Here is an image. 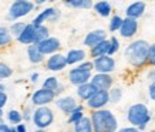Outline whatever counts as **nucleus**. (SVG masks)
<instances>
[{
	"label": "nucleus",
	"instance_id": "1",
	"mask_svg": "<svg viewBox=\"0 0 155 132\" xmlns=\"http://www.w3.org/2000/svg\"><path fill=\"white\" fill-rule=\"evenodd\" d=\"M148 53H150V44L145 40H134L127 46L124 56L131 66L140 68L148 63Z\"/></svg>",
	"mask_w": 155,
	"mask_h": 132
},
{
	"label": "nucleus",
	"instance_id": "2",
	"mask_svg": "<svg viewBox=\"0 0 155 132\" xmlns=\"http://www.w3.org/2000/svg\"><path fill=\"white\" fill-rule=\"evenodd\" d=\"M91 122L94 132H117L118 121L110 109H98L91 112Z\"/></svg>",
	"mask_w": 155,
	"mask_h": 132
},
{
	"label": "nucleus",
	"instance_id": "3",
	"mask_svg": "<svg viewBox=\"0 0 155 132\" xmlns=\"http://www.w3.org/2000/svg\"><path fill=\"white\" fill-rule=\"evenodd\" d=\"M127 119L132 127L138 128L140 131H144L147 128V124L151 121V112L145 104H134L127 111Z\"/></svg>",
	"mask_w": 155,
	"mask_h": 132
},
{
	"label": "nucleus",
	"instance_id": "4",
	"mask_svg": "<svg viewBox=\"0 0 155 132\" xmlns=\"http://www.w3.org/2000/svg\"><path fill=\"white\" fill-rule=\"evenodd\" d=\"M54 121V112L48 107H38L36 111H33V122L37 127V129H46Z\"/></svg>",
	"mask_w": 155,
	"mask_h": 132
},
{
	"label": "nucleus",
	"instance_id": "5",
	"mask_svg": "<svg viewBox=\"0 0 155 132\" xmlns=\"http://www.w3.org/2000/svg\"><path fill=\"white\" fill-rule=\"evenodd\" d=\"M34 3L28 2V0H17L13 2L9 9V14H7V20H17L20 17H24L33 11Z\"/></svg>",
	"mask_w": 155,
	"mask_h": 132
},
{
	"label": "nucleus",
	"instance_id": "6",
	"mask_svg": "<svg viewBox=\"0 0 155 132\" xmlns=\"http://www.w3.org/2000/svg\"><path fill=\"white\" fill-rule=\"evenodd\" d=\"M56 92L46 88H40L31 95V102L36 107H47L50 102H53L56 99Z\"/></svg>",
	"mask_w": 155,
	"mask_h": 132
},
{
	"label": "nucleus",
	"instance_id": "7",
	"mask_svg": "<svg viewBox=\"0 0 155 132\" xmlns=\"http://www.w3.org/2000/svg\"><path fill=\"white\" fill-rule=\"evenodd\" d=\"M93 63H94V70L97 71V74H110L115 70V66H117L115 60L110 56L95 58L93 60Z\"/></svg>",
	"mask_w": 155,
	"mask_h": 132
},
{
	"label": "nucleus",
	"instance_id": "8",
	"mask_svg": "<svg viewBox=\"0 0 155 132\" xmlns=\"http://www.w3.org/2000/svg\"><path fill=\"white\" fill-rule=\"evenodd\" d=\"M110 104V91H97L91 98L87 101V107L93 111L104 109V107Z\"/></svg>",
	"mask_w": 155,
	"mask_h": 132
},
{
	"label": "nucleus",
	"instance_id": "9",
	"mask_svg": "<svg viewBox=\"0 0 155 132\" xmlns=\"http://www.w3.org/2000/svg\"><path fill=\"white\" fill-rule=\"evenodd\" d=\"M93 78L91 72H87V71H83L80 68H71L70 72H68V80L75 87H80V85H84L87 82H90Z\"/></svg>",
	"mask_w": 155,
	"mask_h": 132
},
{
	"label": "nucleus",
	"instance_id": "10",
	"mask_svg": "<svg viewBox=\"0 0 155 132\" xmlns=\"http://www.w3.org/2000/svg\"><path fill=\"white\" fill-rule=\"evenodd\" d=\"M58 17H60L58 10L54 9V7H48V9L43 10L37 17H34V20L31 21V24L37 28V27H40V26H43L44 21H54V20H57Z\"/></svg>",
	"mask_w": 155,
	"mask_h": 132
},
{
	"label": "nucleus",
	"instance_id": "11",
	"mask_svg": "<svg viewBox=\"0 0 155 132\" xmlns=\"http://www.w3.org/2000/svg\"><path fill=\"white\" fill-rule=\"evenodd\" d=\"M90 82L98 91H110L113 87L114 78L110 74H95V76H93Z\"/></svg>",
	"mask_w": 155,
	"mask_h": 132
},
{
	"label": "nucleus",
	"instance_id": "12",
	"mask_svg": "<svg viewBox=\"0 0 155 132\" xmlns=\"http://www.w3.org/2000/svg\"><path fill=\"white\" fill-rule=\"evenodd\" d=\"M37 47H38V50L41 51L43 56H48V54L53 56V54H57V51L60 50L61 43L57 37H50V38H47L46 41L40 43Z\"/></svg>",
	"mask_w": 155,
	"mask_h": 132
},
{
	"label": "nucleus",
	"instance_id": "13",
	"mask_svg": "<svg viewBox=\"0 0 155 132\" xmlns=\"http://www.w3.org/2000/svg\"><path fill=\"white\" fill-rule=\"evenodd\" d=\"M138 31V20L135 19H130L125 17L124 23H122L121 28H120V34L124 38H132Z\"/></svg>",
	"mask_w": 155,
	"mask_h": 132
},
{
	"label": "nucleus",
	"instance_id": "14",
	"mask_svg": "<svg viewBox=\"0 0 155 132\" xmlns=\"http://www.w3.org/2000/svg\"><path fill=\"white\" fill-rule=\"evenodd\" d=\"M104 40H107V33H105V30H93V31H90L84 38V46H87L88 48H93L95 47L97 44L100 43H103Z\"/></svg>",
	"mask_w": 155,
	"mask_h": 132
},
{
	"label": "nucleus",
	"instance_id": "15",
	"mask_svg": "<svg viewBox=\"0 0 155 132\" xmlns=\"http://www.w3.org/2000/svg\"><path fill=\"white\" fill-rule=\"evenodd\" d=\"M67 66L68 64H67L66 56H63L60 53L50 56L47 60V70H50V71H61V70H64Z\"/></svg>",
	"mask_w": 155,
	"mask_h": 132
},
{
	"label": "nucleus",
	"instance_id": "16",
	"mask_svg": "<svg viewBox=\"0 0 155 132\" xmlns=\"http://www.w3.org/2000/svg\"><path fill=\"white\" fill-rule=\"evenodd\" d=\"M56 105H57V108L61 109L64 114H68V115H70L71 112H74L75 109H77V107H78L80 104H77L75 98L70 97V95H67V97H61V98L57 99Z\"/></svg>",
	"mask_w": 155,
	"mask_h": 132
},
{
	"label": "nucleus",
	"instance_id": "17",
	"mask_svg": "<svg viewBox=\"0 0 155 132\" xmlns=\"http://www.w3.org/2000/svg\"><path fill=\"white\" fill-rule=\"evenodd\" d=\"M145 7H147V5L144 2H135V3H131V5L125 9V14H127V17H130V19L138 20L142 14H144Z\"/></svg>",
	"mask_w": 155,
	"mask_h": 132
},
{
	"label": "nucleus",
	"instance_id": "18",
	"mask_svg": "<svg viewBox=\"0 0 155 132\" xmlns=\"http://www.w3.org/2000/svg\"><path fill=\"white\" fill-rule=\"evenodd\" d=\"M97 91L98 90H97L91 82H87V84H84V85L77 87V97H78L81 101H88V99L91 98Z\"/></svg>",
	"mask_w": 155,
	"mask_h": 132
},
{
	"label": "nucleus",
	"instance_id": "19",
	"mask_svg": "<svg viewBox=\"0 0 155 132\" xmlns=\"http://www.w3.org/2000/svg\"><path fill=\"white\" fill-rule=\"evenodd\" d=\"M34 37H36V27H34L31 23H28L24 28V31L20 34V37L17 38L21 44H28V46H31L34 44Z\"/></svg>",
	"mask_w": 155,
	"mask_h": 132
},
{
	"label": "nucleus",
	"instance_id": "20",
	"mask_svg": "<svg viewBox=\"0 0 155 132\" xmlns=\"http://www.w3.org/2000/svg\"><path fill=\"white\" fill-rule=\"evenodd\" d=\"M108 50H110V40H104L103 43L97 44L95 47L90 48V56L93 57V60L95 58H100V57L108 56Z\"/></svg>",
	"mask_w": 155,
	"mask_h": 132
},
{
	"label": "nucleus",
	"instance_id": "21",
	"mask_svg": "<svg viewBox=\"0 0 155 132\" xmlns=\"http://www.w3.org/2000/svg\"><path fill=\"white\" fill-rule=\"evenodd\" d=\"M85 56L87 53L84 50H80V48H74V50H70L67 53V64L68 66H73V64H77V63H84Z\"/></svg>",
	"mask_w": 155,
	"mask_h": 132
},
{
	"label": "nucleus",
	"instance_id": "22",
	"mask_svg": "<svg viewBox=\"0 0 155 132\" xmlns=\"http://www.w3.org/2000/svg\"><path fill=\"white\" fill-rule=\"evenodd\" d=\"M27 56H28V60L33 63V64H38V63H41L44 60V56L41 54V51L38 50V47L36 44H31V46H28L27 48Z\"/></svg>",
	"mask_w": 155,
	"mask_h": 132
},
{
	"label": "nucleus",
	"instance_id": "23",
	"mask_svg": "<svg viewBox=\"0 0 155 132\" xmlns=\"http://www.w3.org/2000/svg\"><path fill=\"white\" fill-rule=\"evenodd\" d=\"M74 132H94L93 129V122L90 117H84L80 122L74 125Z\"/></svg>",
	"mask_w": 155,
	"mask_h": 132
},
{
	"label": "nucleus",
	"instance_id": "24",
	"mask_svg": "<svg viewBox=\"0 0 155 132\" xmlns=\"http://www.w3.org/2000/svg\"><path fill=\"white\" fill-rule=\"evenodd\" d=\"M47 38H50V30H48V27H46L43 24V26L36 28V37H34V44L36 46H38L43 41H46Z\"/></svg>",
	"mask_w": 155,
	"mask_h": 132
},
{
	"label": "nucleus",
	"instance_id": "25",
	"mask_svg": "<svg viewBox=\"0 0 155 132\" xmlns=\"http://www.w3.org/2000/svg\"><path fill=\"white\" fill-rule=\"evenodd\" d=\"M94 10L97 11L98 16H101V17H108V16L111 14V11H113L111 5H110L108 2H98V3H95Z\"/></svg>",
	"mask_w": 155,
	"mask_h": 132
},
{
	"label": "nucleus",
	"instance_id": "26",
	"mask_svg": "<svg viewBox=\"0 0 155 132\" xmlns=\"http://www.w3.org/2000/svg\"><path fill=\"white\" fill-rule=\"evenodd\" d=\"M64 6L73 7V9H91V7H94L93 2H90V0H70V2H64Z\"/></svg>",
	"mask_w": 155,
	"mask_h": 132
},
{
	"label": "nucleus",
	"instance_id": "27",
	"mask_svg": "<svg viewBox=\"0 0 155 132\" xmlns=\"http://www.w3.org/2000/svg\"><path fill=\"white\" fill-rule=\"evenodd\" d=\"M83 111H84V107L80 104L78 107H77V109H75L74 112H71L70 115H68L67 122H68V124H73V125H75L77 122H80L81 119L84 118V112H83Z\"/></svg>",
	"mask_w": 155,
	"mask_h": 132
},
{
	"label": "nucleus",
	"instance_id": "28",
	"mask_svg": "<svg viewBox=\"0 0 155 132\" xmlns=\"http://www.w3.org/2000/svg\"><path fill=\"white\" fill-rule=\"evenodd\" d=\"M60 82H58V80H57L56 77H48V78H46L44 80V82H43V88H46V90H50V91H54L56 92L57 90H58V87H60Z\"/></svg>",
	"mask_w": 155,
	"mask_h": 132
},
{
	"label": "nucleus",
	"instance_id": "29",
	"mask_svg": "<svg viewBox=\"0 0 155 132\" xmlns=\"http://www.w3.org/2000/svg\"><path fill=\"white\" fill-rule=\"evenodd\" d=\"M122 23H124V19L120 17V16H113L111 20H110V24H108V28H110V31H120V28H121Z\"/></svg>",
	"mask_w": 155,
	"mask_h": 132
},
{
	"label": "nucleus",
	"instance_id": "30",
	"mask_svg": "<svg viewBox=\"0 0 155 132\" xmlns=\"http://www.w3.org/2000/svg\"><path fill=\"white\" fill-rule=\"evenodd\" d=\"M7 118H9V122L14 124V125H20L21 119H23V114L19 112L17 109H10L7 114Z\"/></svg>",
	"mask_w": 155,
	"mask_h": 132
},
{
	"label": "nucleus",
	"instance_id": "31",
	"mask_svg": "<svg viewBox=\"0 0 155 132\" xmlns=\"http://www.w3.org/2000/svg\"><path fill=\"white\" fill-rule=\"evenodd\" d=\"M26 26L27 24L26 23H21V21H16V23H13L12 26H10V33L13 34L14 37H20V34L24 31V28H26Z\"/></svg>",
	"mask_w": 155,
	"mask_h": 132
},
{
	"label": "nucleus",
	"instance_id": "32",
	"mask_svg": "<svg viewBox=\"0 0 155 132\" xmlns=\"http://www.w3.org/2000/svg\"><path fill=\"white\" fill-rule=\"evenodd\" d=\"M122 98V90L121 88H111L110 90V102L118 104Z\"/></svg>",
	"mask_w": 155,
	"mask_h": 132
},
{
	"label": "nucleus",
	"instance_id": "33",
	"mask_svg": "<svg viewBox=\"0 0 155 132\" xmlns=\"http://www.w3.org/2000/svg\"><path fill=\"white\" fill-rule=\"evenodd\" d=\"M118 50H120V41H118V38L115 37V36H113V37L110 38V50H108V56L110 57L114 56Z\"/></svg>",
	"mask_w": 155,
	"mask_h": 132
},
{
	"label": "nucleus",
	"instance_id": "34",
	"mask_svg": "<svg viewBox=\"0 0 155 132\" xmlns=\"http://www.w3.org/2000/svg\"><path fill=\"white\" fill-rule=\"evenodd\" d=\"M12 74H13V70H12L7 64H5V63H0V80L9 78Z\"/></svg>",
	"mask_w": 155,
	"mask_h": 132
},
{
	"label": "nucleus",
	"instance_id": "35",
	"mask_svg": "<svg viewBox=\"0 0 155 132\" xmlns=\"http://www.w3.org/2000/svg\"><path fill=\"white\" fill-rule=\"evenodd\" d=\"M77 68H80V70H83V71H87V72H93V70H94V63L93 61H84V63H81Z\"/></svg>",
	"mask_w": 155,
	"mask_h": 132
},
{
	"label": "nucleus",
	"instance_id": "36",
	"mask_svg": "<svg viewBox=\"0 0 155 132\" xmlns=\"http://www.w3.org/2000/svg\"><path fill=\"white\" fill-rule=\"evenodd\" d=\"M150 66L155 67V44H151L150 46V53H148V63Z\"/></svg>",
	"mask_w": 155,
	"mask_h": 132
},
{
	"label": "nucleus",
	"instance_id": "37",
	"mask_svg": "<svg viewBox=\"0 0 155 132\" xmlns=\"http://www.w3.org/2000/svg\"><path fill=\"white\" fill-rule=\"evenodd\" d=\"M10 41H12V36L10 34H0V47L7 46Z\"/></svg>",
	"mask_w": 155,
	"mask_h": 132
},
{
	"label": "nucleus",
	"instance_id": "38",
	"mask_svg": "<svg viewBox=\"0 0 155 132\" xmlns=\"http://www.w3.org/2000/svg\"><path fill=\"white\" fill-rule=\"evenodd\" d=\"M148 95L152 101H155V82H151L148 87Z\"/></svg>",
	"mask_w": 155,
	"mask_h": 132
},
{
	"label": "nucleus",
	"instance_id": "39",
	"mask_svg": "<svg viewBox=\"0 0 155 132\" xmlns=\"http://www.w3.org/2000/svg\"><path fill=\"white\" fill-rule=\"evenodd\" d=\"M117 132H141L138 128L135 127H125V128H121V129H118Z\"/></svg>",
	"mask_w": 155,
	"mask_h": 132
},
{
	"label": "nucleus",
	"instance_id": "40",
	"mask_svg": "<svg viewBox=\"0 0 155 132\" xmlns=\"http://www.w3.org/2000/svg\"><path fill=\"white\" fill-rule=\"evenodd\" d=\"M6 104H7V95H6V92H2L0 94V109H3Z\"/></svg>",
	"mask_w": 155,
	"mask_h": 132
},
{
	"label": "nucleus",
	"instance_id": "41",
	"mask_svg": "<svg viewBox=\"0 0 155 132\" xmlns=\"http://www.w3.org/2000/svg\"><path fill=\"white\" fill-rule=\"evenodd\" d=\"M147 78L151 81V82H155V68H151L147 74Z\"/></svg>",
	"mask_w": 155,
	"mask_h": 132
},
{
	"label": "nucleus",
	"instance_id": "42",
	"mask_svg": "<svg viewBox=\"0 0 155 132\" xmlns=\"http://www.w3.org/2000/svg\"><path fill=\"white\" fill-rule=\"evenodd\" d=\"M23 114H24V115H23L24 119H27V121H28L30 118L33 119V112L30 111V108H26V109H24V112H23Z\"/></svg>",
	"mask_w": 155,
	"mask_h": 132
},
{
	"label": "nucleus",
	"instance_id": "43",
	"mask_svg": "<svg viewBox=\"0 0 155 132\" xmlns=\"http://www.w3.org/2000/svg\"><path fill=\"white\" fill-rule=\"evenodd\" d=\"M16 129H17V132H27V128H26V125H24V124L17 125V127H16Z\"/></svg>",
	"mask_w": 155,
	"mask_h": 132
},
{
	"label": "nucleus",
	"instance_id": "44",
	"mask_svg": "<svg viewBox=\"0 0 155 132\" xmlns=\"http://www.w3.org/2000/svg\"><path fill=\"white\" fill-rule=\"evenodd\" d=\"M9 129L10 128L7 127V125H5V124H2V125H0V132H9Z\"/></svg>",
	"mask_w": 155,
	"mask_h": 132
},
{
	"label": "nucleus",
	"instance_id": "45",
	"mask_svg": "<svg viewBox=\"0 0 155 132\" xmlns=\"http://www.w3.org/2000/svg\"><path fill=\"white\" fill-rule=\"evenodd\" d=\"M0 34H9V28L0 27Z\"/></svg>",
	"mask_w": 155,
	"mask_h": 132
},
{
	"label": "nucleus",
	"instance_id": "46",
	"mask_svg": "<svg viewBox=\"0 0 155 132\" xmlns=\"http://www.w3.org/2000/svg\"><path fill=\"white\" fill-rule=\"evenodd\" d=\"M37 78H38V74L34 72L33 76H31V82H37Z\"/></svg>",
	"mask_w": 155,
	"mask_h": 132
},
{
	"label": "nucleus",
	"instance_id": "47",
	"mask_svg": "<svg viewBox=\"0 0 155 132\" xmlns=\"http://www.w3.org/2000/svg\"><path fill=\"white\" fill-rule=\"evenodd\" d=\"M2 92H5V85L0 82V94H2Z\"/></svg>",
	"mask_w": 155,
	"mask_h": 132
},
{
	"label": "nucleus",
	"instance_id": "48",
	"mask_svg": "<svg viewBox=\"0 0 155 132\" xmlns=\"http://www.w3.org/2000/svg\"><path fill=\"white\" fill-rule=\"evenodd\" d=\"M2 119H3V109H0V122H3Z\"/></svg>",
	"mask_w": 155,
	"mask_h": 132
},
{
	"label": "nucleus",
	"instance_id": "49",
	"mask_svg": "<svg viewBox=\"0 0 155 132\" xmlns=\"http://www.w3.org/2000/svg\"><path fill=\"white\" fill-rule=\"evenodd\" d=\"M9 132H17V129H16V128H13V127H12V128H10V129H9Z\"/></svg>",
	"mask_w": 155,
	"mask_h": 132
},
{
	"label": "nucleus",
	"instance_id": "50",
	"mask_svg": "<svg viewBox=\"0 0 155 132\" xmlns=\"http://www.w3.org/2000/svg\"><path fill=\"white\" fill-rule=\"evenodd\" d=\"M34 132H47V131H46V129H36Z\"/></svg>",
	"mask_w": 155,
	"mask_h": 132
},
{
	"label": "nucleus",
	"instance_id": "51",
	"mask_svg": "<svg viewBox=\"0 0 155 132\" xmlns=\"http://www.w3.org/2000/svg\"><path fill=\"white\" fill-rule=\"evenodd\" d=\"M67 132H74V131H67Z\"/></svg>",
	"mask_w": 155,
	"mask_h": 132
},
{
	"label": "nucleus",
	"instance_id": "52",
	"mask_svg": "<svg viewBox=\"0 0 155 132\" xmlns=\"http://www.w3.org/2000/svg\"><path fill=\"white\" fill-rule=\"evenodd\" d=\"M150 132H155V129H154V131H150Z\"/></svg>",
	"mask_w": 155,
	"mask_h": 132
}]
</instances>
